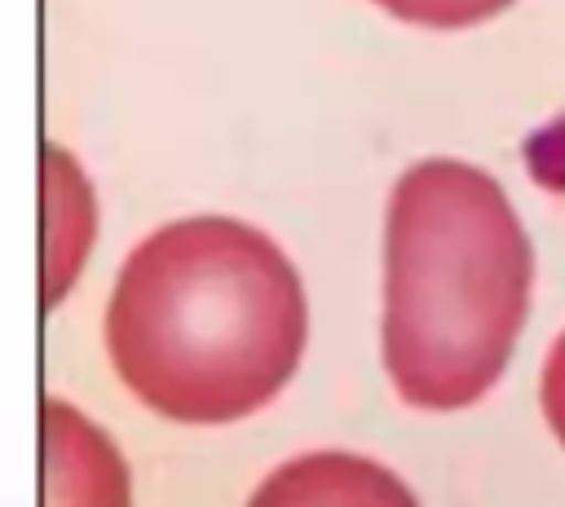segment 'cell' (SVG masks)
Here are the masks:
<instances>
[{
    "instance_id": "obj_1",
    "label": "cell",
    "mask_w": 565,
    "mask_h": 507,
    "mask_svg": "<svg viewBox=\"0 0 565 507\" xmlns=\"http://www.w3.org/2000/svg\"><path fill=\"white\" fill-rule=\"evenodd\" d=\"M309 309L282 247L234 216H185L141 238L106 300L124 388L172 423H234L300 366Z\"/></svg>"
},
{
    "instance_id": "obj_2",
    "label": "cell",
    "mask_w": 565,
    "mask_h": 507,
    "mask_svg": "<svg viewBox=\"0 0 565 507\" xmlns=\"http://www.w3.org/2000/svg\"><path fill=\"white\" fill-rule=\"evenodd\" d=\"M534 251L503 185L463 159H424L388 194L384 370L415 410H463L503 375L525 326Z\"/></svg>"
},
{
    "instance_id": "obj_3",
    "label": "cell",
    "mask_w": 565,
    "mask_h": 507,
    "mask_svg": "<svg viewBox=\"0 0 565 507\" xmlns=\"http://www.w3.org/2000/svg\"><path fill=\"white\" fill-rule=\"evenodd\" d=\"M247 507H419V503L388 467L344 450H318L269 472Z\"/></svg>"
},
{
    "instance_id": "obj_4",
    "label": "cell",
    "mask_w": 565,
    "mask_h": 507,
    "mask_svg": "<svg viewBox=\"0 0 565 507\" xmlns=\"http://www.w3.org/2000/svg\"><path fill=\"white\" fill-rule=\"evenodd\" d=\"M49 507H128V476L115 445L71 406L44 401Z\"/></svg>"
},
{
    "instance_id": "obj_5",
    "label": "cell",
    "mask_w": 565,
    "mask_h": 507,
    "mask_svg": "<svg viewBox=\"0 0 565 507\" xmlns=\"http://www.w3.org/2000/svg\"><path fill=\"white\" fill-rule=\"evenodd\" d=\"M375 4L388 9L393 18L411 22V26L459 31V26H477L494 13H503L512 0H375Z\"/></svg>"
},
{
    "instance_id": "obj_6",
    "label": "cell",
    "mask_w": 565,
    "mask_h": 507,
    "mask_svg": "<svg viewBox=\"0 0 565 507\" xmlns=\"http://www.w3.org/2000/svg\"><path fill=\"white\" fill-rule=\"evenodd\" d=\"M543 414H547V428L556 432V441L565 445V335L552 344L547 362H543Z\"/></svg>"
}]
</instances>
